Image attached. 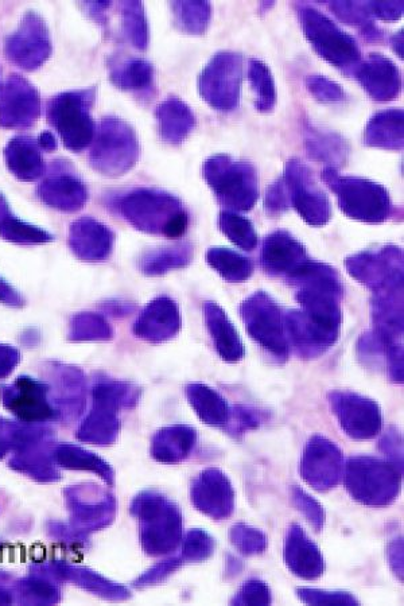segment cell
<instances>
[{"instance_id":"52a82bcc","label":"cell","mask_w":404,"mask_h":606,"mask_svg":"<svg viewBox=\"0 0 404 606\" xmlns=\"http://www.w3.org/2000/svg\"><path fill=\"white\" fill-rule=\"evenodd\" d=\"M240 77L242 61L239 54H217L202 72L201 95L217 110L232 111L239 103Z\"/></svg>"},{"instance_id":"d6986e66","label":"cell","mask_w":404,"mask_h":606,"mask_svg":"<svg viewBox=\"0 0 404 606\" xmlns=\"http://www.w3.org/2000/svg\"><path fill=\"white\" fill-rule=\"evenodd\" d=\"M219 227L221 232L233 244L242 248L244 251H252L258 247L259 239L254 225L246 217L236 215L233 212H221L219 217Z\"/></svg>"},{"instance_id":"ba28073f","label":"cell","mask_w":404,"mask_h":606,"mask_svg":"<svg viewBox=\"0 0 404 606\" xmlns=\"http://www.w3.org/2000/svg\"><path fill=\"white\" fill-rule=\"evenodd\" d=\"M347 267L353 278L379 293L402 290V252L398 248L361 252L347 260Z\"/></svg>"},{"instance_id":"cb8c5ba5","label":"cell","mask_w":404,"mask_h":606,"mask_svg":"<svg viewBox=\"0 0 404 606\" xmlns=\"http://www.w3.org/2000/svg\"><path fill=\"white\" fill-rule=\"evenodd\" d=\"M341 142H337L334 135L322 134L317 130L310 131V137L306 139V145L310 146L309 154L326 162H339L344 157L347 151Z\"/></svg>"},{"instance_id":"ac0fdd59","label":"cell","mask_w":404,"mask_h":606,"mask_svg":"<svg viewBox=\"0 0 404 606\" xmlns=\"http://www.w3.org/2000/svg\"><path fill=\"white\" fill-rule=\"evenodd\" d=\"M207 259L209 266L228 282L247 281L254 273V266L250 259L238 252L228 250V248H211L208 251Z\"/></svg>"},{"instance_id":"8992f818","label":"cell","mask_w":404,"mask_h":606,"mask_svg":"<svg viewBox=\"0 0 404 606\" xmlns=\"http://www.w3.org/2000/svg\"><path fill=\"white\" fill-rule=\"evenodd\" d=\"M289 194L302 219L314 227H321L330 220L332 208L326 194L314 182L310 170L297 159H291L286 165L283 178Z\"/></svg>"},{"instance_id":"ffe728a7","label":"cell","mask_w":404,"mask_h":606,"mask_svg":"<svg viewBox=\"0 0 404 606\" xmlns=\"http://www.w3.org/2000/svg\"><path fill=\"white\" fill-rule=\"evenodd\" d=\"M190 403L197 410L198 415L207 423L221 425L227 419V406L216 392L204 386H190L188 388Z\"/></svg>"},{"instance_id":"44dd1931","label":"cell","mask_w":404,"mask_h":606,"mask_svg":"<svg viewBox=\"0 0 404 606\" xmlns=\"http://www.w3.org/2000/svg\"><path fill=\"white\" fill-rule=\"evenodd\" d=\"M250 81L255 92L256 108L258 111L270 112L277 103V89L270 69L263 62L252 60L250 65Z\"/></svg>"},{"instance_id":"8fae6325","label":"cell","mask_w":404,"mask_h":606,"mask_svg":"<svg viewBox=\"0 0 404 606\" xmlns=\"http://www.w3.org/2000/svg\"><path fill=\"white\" fill-rule=\"evenodd\" d=\"M40 116V96L22 77L13 76L7 81L2 104L0 124L5 127H26Z\"/></svg>"},{"instance_id":"6da1fadb","label":"cell","mask_w":404,"mask_h":606,"mask_svg":"<svg viewBox=\"0 0 404 606\" xmlns=\"http://www.w3.org/2000/svg\"><path fill=\"white\" fill-rule=\"evenodd\" d=\"M322 180L337 194L341 211L349 219L379 224L390 216V196L382 185L364 178L340 176L334 167L322 172Z\"/></svg>"},{"instance_id":"603a6c76","label":"cell","mask_w":404,"mask_h":606,"mask_svg":"<svg viewBox=\"0 0 404 606\" xmlns=\"http://www.w3.org/2000/svg\"><path fill=\"white\" fill-rule=\"evenodd\" d=\"M112 81L123 89H139L146 87L153 79V66L145 60L127 61L120 65L111 76Z\"/></svg>"},{"instance_id":"484cf974","label":"cell","mask_w":404,"mask_h":606,"mask_svg":"<svg viewBox=\"0 0 404 606\" xmlns=\"http://www.w3.org/2000/svg\"><path fill=\"white\" fill-rule=\"evenodd\" d=\"M174 7L180 9V13H178L180 14V23L185 30L190 31V33H202L207 29L209 17H211V6L208 3H196L194 14H189L182 3H177Z\"/></svg>"},{"instance_id":"9a60e30c","label":"cell","mask_w":404,"mask_h":606,"mask_svg":"<svg viewBox=\"0 0 404 606\" xmlns=\"http://www.w3.org/2000/svg\"><path fill=\"white\" fill-rule=\"evenodd\" d=\"M157 116L162 138L166 142L173 143V145L184 142L186 135L192 131L194 124H196V119H194L190 108L176 99L167 100L161 104Z\"/></svg>"},{"instance_id":"277c9868","label":"cell","mask_w":404,"mask_h":606,"mask_svg":"<svg viewBox=\"0 0 404 606\" xmlns=\"http://www.w3.org/2000/svg\"><path fill=\"white\" fill-rule=\"evenodd\" d=\"M95 89L61 93L50 101L49 122L56 128L69 149L80 150L92 141L95 123L89 114Z\"/></svg>"},{"instance_id":"4316f807","label":"cell","mask_w":404,"mask_h":606,"mask_svg":"<svg viewBox=\"0 0 404 606\" xmlns=\"http://www.w3.org/2000/svg\"><path fill=\"white\" fill-rule=\"evenodd\" d=\"M309 91L321 101H341L344 100L345 93L340 85L333 83L325 77H310L308 81Z\"/></svg>"},{"instance_id":"7a4b0ae2","label":"cell","mask_w":404,"mask_h":606,"mask_svg":"<svg viewBox=\"0 0 404 606\" xmlns=\"http://www.w3.org/2000/svg\"><path fill=\"white\" fill-rule=\"evenodd\" d=\"M123 209L139 229L169 239H180L188 228V215L181 201L172 194L139 190L124 200Z\"/></svg>"},{"instance_id":"30bf717a","label":"cell","mask_w":404,"mask_h":606,"mask_svg":"<svg viewBox=\"0 0 404 606\" xmlns=\"http://www.w3.org/2000/svg\"><path fill=\"white\" fill-rule=\"evenodd\" d=\"M6 53L21 68H38L50 54V41L44 22L36 15H27L18 33L7 41Z\"/></svg>"},{"instance_id":"f546056e","label":"cell","mask_w":404,"mask_h":606,"mask_svg":"<svg viewBox=\"0 0 404 606\" xmlns=\"http://www.w3.org/2000/svg\"><path fill=\"white\" fill-rule=\"evenodd\" d=\"M41 145L46 147V149H53L56 147V139L53 138V135L50 132H44L40 138Z\"/></svg>"},{"instance_id":"83f0119b","label":"cell","mask_w":404,"mask_h":606,"mask_svg":"<svg viewBox=\"0 0 404 606\" xmlns=\"http://www.w3.org/2000/svg\"><path fill=\"white\" fill-rule=\"evenodd\" d=\"M289 202V196H287V189L283 180H279L277 184H274L273 188L268 190L266 208L271 213L285 211V209L289 208Z\"/></svg>"},{"instance_id":"5b68a950","label":"cell","mask_w":404,"mask_h":606,"mask_svg":"<svg viewBox=\"0 0 404 606\" xmlns=\"http://www.w3.org/2000/svg\"><path fill=\"white\" fill-rule=\"evenodd\" d=\"M301 21L306 38L322 58L344 71L355 68L361 53L351 36L334 25L321 11L310 7L301 10Z\"/></svg>"},{"instance_id":"d4e9b609","label":"cell","mask_w":404,"mask_h":606,"mask_svg":"<svg viewBox=\"0 0 404 606\" xmlns=\"http://www.w3.org/2000/svg\"><path fill=\"white\" fill-rule=\"evenodd\" d=\"M124 26H126L127 36L134 42L139 49H145L147 44L146 21L143 19L142 5L139 3H127L124 5Z\"/></svg>"},{"instance_id":"f1b7e54d","label":"cell","mask_w":404,"mask_h":606,"mask_svg":"<svg viewBox=\"0 0 404 606\" xmlns=\"http://www.w3.org/2000/svg\"><path fill=\"white\" fill-rule=\"evenodd\" d=\"M368 9L382 19H398L402 15L403 3H371Z\"/></svg>"},{"instance_id":"7c38bea8","label":"cell","mask_w":404,"mask_h":606,"mask_svg":"<svg viewBox=\"0 0 404 606\" xmlns=\"http://www.w3.org/2000/svg\"><path fill=\"white\" fill-rule=\"evenodd\" d=\"M308 262L305 248L289 233L274 232L264 240L262 266L267 274L289 278Z\"/></svg>"},{"instance_id":"5bb4252c","label":"cell","mask_w":404,"mask_h":606,"mask_svg":"<svg viewBox=\"0 0 404 606\" xmlns=\"http://www.w3.org/2000/svg\"><path fill=\"white\" fill-rule=\"evenodd\" d=\"M357 79L375 100H392L400 92L398 69L382 54H372L357 71Z\"/></svg>"},{"instance_id":"7402d4cb","label":"cell","mask_w":404,"mask_h":606,"mask_svg":"<svg viewBox=\"0 0 404 606\" xmlns=\"http://www.w3.org/2000/svg\"><path fill=\"white\" fill-rule=\"evenodd\" d=\"M190 259H192V248L182 244V246L154 252L145 260L143 268H145L146 273L151 275H161L167 273V271L185 267Z\"/></svg>"},{"instance_id":"e0dca14e","label":"cell","mask_w":404,"mask_h":606,"mask_svg":"<svg viewBox=\"0 0 404 606\" xmlns=\"http://www.w3.org/2000/svg\"><path fill=\"white\" fill-rule=\"evenodd\" d=\"M365 143L384 149L402 150L403 112L394 110L376 115L365 130Z\"/></svg>"},{"instance_id":"4fadbf2b","label":"cell","mask_w":404,"mask_h":606,"mask_svg":"<svg viewBox=\"0 0 404 606\" xmlns=\"http://www.w3.org/2000/svg\"><path fill=\"white\" fill-rule=\"evenodd\" d=\"M334 406L349 434L371 437L380 429V413L376 404L353 395H337Z\"/></svg>"},{"instance_id":"3957f363","label":"cell","mask_w":404,"mask_h":606,"mask_svg":"<svg viewBox=\"0 0 404 606\" xmlns=\"http://www.w3.org/2000/svg\"><path fill=\"white\" fill-rule=\"evenodd\" d=\"M204 178L224 207L251 211L258 201V174L250 163L216 155L204 163Z\"/></svg>"},{"instance_id":"9c48e42d","label":"cell","mask_w":404,"mask_h":606,"mask_svg":"<svg viewBox=\"0 0 404 606\" xmlns=\"http://www.w3.org/2000/svg\"><path fill=\"white\" fill-rule=\"evenodd\" d=\"M243 316L252 336L275 353L282 355L286 344L282 334L281 312L266 293H256L243 305Z\"/></svg>"},{"instance_id":"2e32d148","label":"cell","mask_w":404,"mask_h":606,"mask_svg":"<svg viewBox=\"0 0 404 606\" xmlns=\"http://www.w3.org/2000/svg\"><path fill=\"white\" fill-rule=\"evenodd\" d=\"M204 309L208 328L211 330L220 355L225 360H239L243 356V345L240 343L239 334L233 329L223 309L213 302H208Z\"/></svg>"}]
</instances>
